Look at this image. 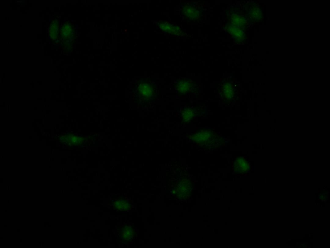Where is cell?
Here are the masks:
<instances>
[{"instance_id": "cell-8", "label": "cell", "mask_w": 330, "mask_h": 248, "mask_svg": "<svg viewBox=\"0 0 330 248\" xmlns=\"http://www.w3.org/2000/svg\"><path fill=\"white\" fill-rule=\"evenodd\" d=\"M305 247H306V248H307V247H308V246L306 245H305Z\"/></svg>"}, {"instance_id": "cell-2", "label": "cell", "mask_w": 330, "mask_h": 248, "mask_svg": "<svg viewBox=\"0 0 330 248\" xmlns=\"http://www.w3.org/2000/svg\"><path fill=\"white\" fill-rule=\"evenodd\" d=\"M249 169V163L242 157L237 158L234 164L235 171L239 173H244L247 172Z\"/></svg>"}, {"instance_id": "cell-11", "label": "cell", "mask_w": 330, "mask_h": 248, "mask_svg": "<svg viewBox=\"0 0 330 248\" xmlns=\"http://www.w3.org/2000/svg\"><path fill=\"white\" fill-rule=\"evenodd\" d=\"M319 200H320V199H318V200L319 201Z\"/></svg>"}, {"instance_id": "cell-7", "label": "cell", "mask_w": 330, "mask_h": 248, "mask_svg": "<svg viewBox=\"0 0 330 248\" xmlns=\"http://www.w3.org/2000/svg\"><path fill=\"white\" fill-rule=\"evenodd\" d=\"M124 31L125 33H126L127 32V29H125V30H124Z\"/></svg>"}, {"instance_id": "cell-1", "label": "cell", "mask_w": 330, "mask_h": 248, "mask_svg": "<svg viewBox=\"0 0 330 248\" xmlns=\"http://www.w3.org/2000/svg\"><path fill=\"white\" fill-rule=\"evenodd\" d=\"M138 85L139 86L137 91L139 92V96L145 100H150L155 95V86L146 81L143 80Z\"/></svg>"}, {"instance_id": "cell-3", "label": "cell", "mask_w": 330, "mask_h": 248, "mask_svg": "<svg viewBox=\"0 0 330 248\" xmlns=\"http://www.w3.org/2000/svg\"><path fill=\"white\" fill-rule=\"evenodd\" d=\"M193 86V83L190 81L181 80L177 84L176 88L179 93L185 94L190 91Z\"/></svg>"}, {"instance_id": "cell-5", "label": "cell", "mask_w": 330, "mask_h": 248, "mask_svg": "<svg viewBox=\"0 0 330 248\" xmlns=\"http://www.w3.org/2000/svg\"><path fill=\"white\" fill-rule=\"evenodd\" d=\"M233 93L231 85L228 83H226L224 86L223 95L226 98L230 99L232 98Z\"/></svg>"}, {"instance_id": "cell-4", "label": "cell", "mask_w": 330, "mask_h": 248, "mask_svg": "<svg viewBox=\"0 0 330 248\" xmlns=\"http://www.w3.org/2000/svg\"><path fill=\"white\" fill-rule=\"evenodd\" d=\"M182 115L183 120L185 122H188L194 117V112L191 109L186 108L182 110Z\"/></svg>"}, {"instance_id": "cell-10", "label": "cell", "mask_w": 330, "mask_h": 248, "mask_svg": "<svg viewBox=\"0 0 330 248\" xmlns=\"http://www.w3.org/2000/svg\"><path fill=\"white\" fill-rule=\"evenodd\" d=\"M274 131H276V130H274Z\"/></svg>"}, {"instance_id": "cell-9", "label": "cell", "mask_w": 330, "mask_h": 248, "mask_svg": "<svg viewBox=\"0 0 330 248\" xmlns=\"http://www.w3.org/2000/svg\"><path fill=\"white\" fill-rule=\"evenodd\" d=\"M300 247H303L302 246H301V245L300 246Z\"/></svg>"}, {"instance_id": "cell-6", "label": "cell", "mask_w": 330, "mask_h": 248, "mask_svg": "<svg viewBox=\"0 0 330 248\" xmlns=\"http://www.w3.org/2000/svg\"><path fill=\"white\" fill-rule=\"evenodd\" d=\"M114 204V207L118 210L123 211L127 209V206L126 201L123 199H119L116 201Z\"/></svg>"}]
</instances>
